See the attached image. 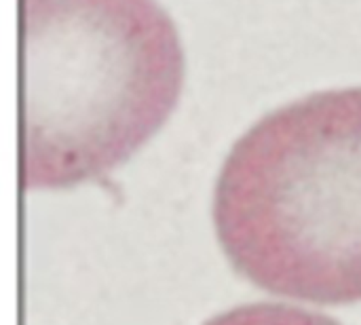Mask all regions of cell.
Instances as JSON below:
<instances>
[{
	"instance_id": "obj_1",
	"label": "cell",
	"mask_w": 361,
	"mask_h": 325,
	"mask_svg": "<svg viewBox=\"0 0 361 325\" xmlns=\"http://www.w3.org/2000/svg\"><path fill=\"white\" fill-rule=\"evenodd\" d=\"M214 224L256 288L313 305L361 302V87L260 118L216 182Z\"/></svg>"
},
{
	"instance_id": "obj_2",
	"label": "cell",
	"mask_w": 361,
	"mask_h": 325,
	"mask_svg": "<svg viewBox=\"0 0 361 325\" xmlns=\"http://www.w3.org/2000/svg\"><path fill=\"white\" fill-rule=\"evenodd\" d=\"M23 188L125 163L178 104L184 55L157 0L21 2Z\"/></svg>"
},
{
	"instance_id": "obj_3",
	"label": "cell",
	"mask_w": 361,
	"mask_h": 325,
	"mask_svg": "<svg viewBox=\"0 0 361 325\" xmlns=\"http://www.w3.org/2000/svg\"><path fill=\"white\" fill-rule=\"evenodd\" d=\"M205 325H341L334 319L311 313L305 309L288 307V305H273V302H258L231 309Z\"/></svg>"
}]
</instances>
